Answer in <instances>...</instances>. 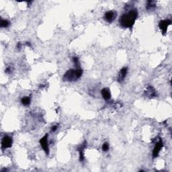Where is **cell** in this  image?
<instances>
[{"label": "cell", "mask_w": 172, "mask_h": 172, "mask_svg": "<svg viewBox=\"0 0 172 172\" xmlns=\"http://www.w3.org/2000/svg\"><path fill=\"white\" fill-rule=\"evenodd\" d=\"M138 12L137 9L131 10L130 11L122 14L120 19V24L122 27L126 28H132L134 26L135 22L136 21Z\"/></svg>", "instance_id": "cell-1"}, {"label": "cell", "mask_w": 172, "mask_h": 172, "mask_svg": "<svg viewBox=\"0 0 172 172\" xmlns=\"http://www.w3.org/2000/svg\"><path fill=\"white\" fill-rule=\"evenodd\" d=\"M83 70L80 67H78L76 69H69L63 75V80L65 82H75L82 77Z\"/></svg>", "instance_id": "cell-2"}, {"label": "cell", "mask_w": 172, "mask_h": 172, "mask_svg": "<svg viewBox=\"0 0 172 172\" xmlns=\"http://www.w3.org/2000/svg\"><path fill=\"white\" fill-rule=\"evenodd\" d=\"M40 144L41 145L42 149L47 155L49 154V147L48 143V134H46L40 140Z\"/></svg>", "instance_id": "cell-3"}, {"label": "cell", "mask_w": 172, "mask_h": 172, "mask_svg": "<svg viewBox=\"0 0 172 172\" xmlns=\"http://www.w3.org/2000/svg\"><path fill=\"white\" fill-rule=\"evenodd\" d=\"M12 138L9 136H5L2 139L1 141V149H6L8 148H10L12 145Z\"/></svg>", "instance_id": "cell-4"}, {"label": "cell", "mask_w": 172, "mask_h": 172, "mask_svg": "<svg viewBox=\"0 0 172 172\" xmlns=\"http://www.w3.org/2000/svg\"><path fill=\"white\" fill-rule=\"evenodd\" d=\"M171 24V21L170 20H161L159 23V27L160 28L161 31L163 34H165L167 32V28Z\"/></svg>", "instance_id": "cell-5"}, {"label": "cell", "mask_w": 172, "mask_h": 172, "mask_svg": "<svg viewBox=\"0 0 172 172\" xmlns=\"http://www.w3.org/2000/svg\"><path fill=\"white\" fill-rule=\"evenodd\" d=\"M117 16V13L116 11L114 10H111V11L107 12H106L104 15V19L106 22H112L113 21H114L115 19L116 18Z\"/></svg>", "instance_id": "cell-6"}, {"label": "cell", "mask_w": 172, "mask_h": 172, "mask_svg": "<svg viewBox=\"0 0 172 172\" xmlns=\"http://www.w3.org/2000/svg\"><path fill=\"white\" fill-rule=\"evenodd\" d=\"M144 94L145 96L148 97V98H155V97H156L157 96L156 90H155V88H153L152 86H149L146 89H145Z\"/></svg>", "instance_id": "cell-7"}, {"label": "cell", "mask_w": 172, "mask_h": 172, "mask_svg": "<svg viewBox=\"0 0 172 172\" xmlns=\"http://www.w3.org/2000/svg\"><path fill=\"white\" fill-rule=\"evenodd\" d=\"M163 146V141L161 139H160V140H159L158 142L155 144V146L154 147V149H153V158H155V157H157V156H158L159 153V152H160L161 149H162Z\"/></svg>", "instance_id": "cell-8"}, {"label": "cell", "mask_w": 172, "mask_h": 172, "mask_svg": "<svg viewBox=\"0 0 172 172\" xmlns=\"http://www.w3.org/2000/svg\"><path fill=\"white\" fill-rule=\"evenodd\" d=\"M87 148V141H85L82 145L79 147L78 151L80 153V161H83L84 160V150Z\"/></svg>", "instance_id": "cell-9"}, {"label": "cell", "mask_w": 172, "mask_h": 172, "mask_svg": "<svg viewBox=\"0 0 172 172\" xmlns=\"http://www.w3.org/2000/svg\"><path fill=\"white\" fill-rule=\"evenodd\" d=\"M127 73H128V68L123 67L122 69L120 71L118 76V82L119 83H122L124 82L125 78H126Z\"/></svg>", "instance_id": "cell-10"}, {"label": "cell", "mask_w": 172, "mask_h": 172, "mask_svg": "<svg viewBox=\"0 0 172 172\" xmlns=\"http://www.w3.org/2000/svg\"><path fill=\"white\" fill-rule=\"evenodd\" d=\"M101 94H102L103 98H104L105 100L108 101L111 99V92L110 90H109L108 88H105L102 89V91H101Z\"/></svg>", "instance_id": "cell-11"}, {"label": "cell", "mask_w": 172, "mask_h": 172, "mask_svg": "<svg viewBox=\"0 0 172 172\" xmlns=\"http://www.w3.org/2000/svg\"><path fill=\"white\" fill-rule=\"evenodd\" d=\"M147 10L148 11H153L156 8V2L155 1H151L149 0L147 2Z\"/></svg>", "instance_id": "cell-12"}, {"label": "cell", "mask_w": 172, "mask_h": 172, "mask_svg": "<svg viewBox=\"0 0 172 172\" xmlns=\"http://www.w3.org/2000/svg\"><path fill=\"white\" fill-rule=\"evenodd\" d=\"M22 104L24 105V106H29L30 104V102H31V98L30 96H25L24 98H22L21 100Z\"/></svg>", "instance_id": "cell-13"}, {"label": "cell", "mask_w": 172, "mask_h": 172, "mask_svg": "<svg viewBox=\"0 0 172 172\" xmlns=\"http://www.w3.org/2000/svg\"><path fill=\"white\" fill-rule=\"evenodd\" d=\"M10 25V22L7 20H3L1 18V22H0V26L1 28H7Z\"/></svg>", "instance_id": "cell-14"}, {"label": "cell", "mask_w": 172, "mask_h": 172, "mask_svg": "<svg viewBox=\"0 0 172 172\" xmlns=\"http://www.w3.org/2000/svg\"><path fill=\"white\" fill-rule=\"evenodd\" d=\"M102 150L105 151V152H106V151H108L109 149V144L108 143H104L102 145Z\"/></svg>", "instance_id": "cell-15"}, {"label": "cell", "mask_w": 172, "mask_h": 172, "mask_svg": "<svg viewBox=\"0 0 172 172\" xmlns=\"http://www.w3.org/2000/svg\"><path fill=\"white\" fill-rule=\"evenodd\" d=\"M73 63L75 65L77 68L79 67V65H80V61H79V58L78 57H76V56H75V57H73Z\"/></svg>", "instance_id": "cell-16"}, {"label": "cell", "mask_w": 172, "mask_h": 172, "mask_svg": "<svg viewBox=\"0 0 172 172\" xmlns=\"http://www.w3.org/2000/svg\"><path fill=\"white\" fill-rule=\"evenodd\" d=\"M12 71H13V68L11 67H8L6 68V69L5 70V72L7 74H11Z\"/></svg>", "instance_id": "cell-17"}, {"label": "cell", "mask_w": 172, "mask_h": 172, "mask_svg": "<svg viewBox=\"0 0 172 172\" xmlns=\"http://www.w3.org/2000/svg\"><path fill=\"white\" fill-rule=\"evenodd\" d=\"M22 47V44L21 42H18V43L17 44V45H16V48H17L18 50H21Z\"/></svg>", "instance_id": "cell-18"}, {"label": "cell", "mask_w": 172, "mask_h": 172, "mask_svg": "<svg viewBox=\"0 0 172 172\" xmlns=\"http://www.w3.org/2000/svg\"><path fill=\"white\" fill-rule=\"evenodd\" d=\"M57 128H58V126H56V125H54V126H52L51 131H52V132H55V131H56V129H57Z\"/></svg>", "instance_id": "cell-19"}, {"label": "cell", "mask_w": 172, "mask_h": 172, "mask_svg": "<svg viewBox=\"0 0 172 172\" xmlns=\"http://www.w3.org/2000/svg\"><path fill=\"white\" fill-rule=\"evenodd\" d=\"M26 46H29V47H31V46H32V45H31V44H30V42H26Z\"/></svg>", "instance_id": "cell-20"}]
</instances>
